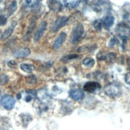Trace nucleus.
<instances>
[{"label": "nucleus", "mask_w": 130, "mask_h": 130, "mask_svg": "<svg viewBox=\"0 0 130 130\" xmlns=\"http://www.w3.org/2000/svg\"><path fill=\"white\" fill-rule=\"evenodd\" d=\"M20 68L24 71L26 72H31L34 69H35V67L32 64H22L20 65Z\"/></svg>", "instance_id": "nucleus-16"}, {"label": "nucleus", "mask_w": 130, "mask_h": 130, "mask_svg": "<svg viewBox=\"0 0 130 130\" xmlns=\"http://www.w3.org/2000/svg\"><path fill=\"white\" fill-rule=\"evenodd\" d=\"M84 35V27L82 24H77L74 29L73 30V32L71 34L70 40L72 43H77L81 40L82 36Z\"/></svg>", "instance_id": "nucleus-1"}, {"label": "nucleus", "mask_w": 130, "mask_h": 130, "mask_svg": "<svg viewBox=\"0 0 130 130\" xmlns=\"http://www.w3.org/2000/svg\"><path fill=\"white\" fill-rule=\"evenodd\" d=\"M48 6L50 10L55 11V12H58L61 9V4L57 0H50L48 2Z\"/></svg>", "instance_id": "nucleus-12"}, {"label": "nucleus", "mask_w": 130, "mask_h": 130, "mask_svg": "<svg viewBox=\"0 0 130 130\" xmlns=\"http://www.w3.org/2000/svg\"><path fill=\"white\" fill-rule=\"evenodd\" d=\"M114 22V18L112 16H107L106 18L103 21V25L105 28L109 29L112 27V25L113 24Z\"/></svg>", "instance_id": "nucleus-15"}, {"label": "nucleus", "mask_w": 130, "mask_h": 130, "mask_svg": "<svg viewBox=\"0 0 130 130\" xmlns=\"http://www.w3.org/2000/svg\"><path fill=\"white\" fill-rule=\"evenodd\" d=\"M61 1L69 8H74L80 3V0H61Z\"/></svg>", "instance_id": "nucleus-14"}, {"label": "nucleus", "mask_w": 130, "mask_h": 130, "mask_svg": "<svg viewBox=\"0 0 130 130\" xmlns=\"http://www.w3.org/2000/svg\"><path fill=\"white\" fill-rule=\"evenodd\" d=\"M46 27H47V22L46 21H42L40 23V25H39V27H38L36 33L35 35V42H38L39 39L42 38L45 31L46 29Z\"/></svg>", "instance_id": "nucleus-7"}, {"label": "nucleus", "mask_w": 130, "mask_h": 130, "mask_svg": "<svg viewBox=\"0 0 130 130\" xmlns=\"http://www.w3.org/2000/svg\"><path fill=\"white\" fill-rule=\"evenodd\" d=\"M70 97L76 101L80 100L83 99L84 97V93L82 90L80 89H74V90H71L70 92Z\"/></svg>", "instance_id": "nucleus-9"}, {"label": "nucleus", "mask_w": 130, "mask_h": 130, "mask_svg": "<svg viewBox=\"0 0 130 130\" xmlns=\"http://www.w3.org/2000/svg\"><path fill=\"white\" fill-rule=\"evenodd\" d=\"M66 39V34L65 32H61L58 36V38L55 39V41L53 44V48L56 50V49H58L59 48H61V46L65 42Z\"/></svg>", "instance_id": "nucleus-8"}, {"label": "nucleus", "mask_w": 130, "mask_h": 130, "mask_svg": "<svg viewBox=\"0 0 130 130\" xmlns=\"http://www.w3.org/2000/svg\"><path fill=\"white\" fill-rule=\"evenodd\" d=\"M67 21H68V18L66 16H61L58 18L54 22V24L52 25V31L53 32L58 31L61 27L64 26L66 23Z\"/></svg>", "instance_id": "nucleus-5"}, {"label": "nucleus", "mask_w": 130, "mask_h": 130, "mask_svg": "<svg viewBox=\"0 0 130 130\" xmlns=\"http://www.w3.org/2000/svg\"><path fill=\"white\" fill-rule=\"evenodd\" d=\"M7 23V17L4 15H0V26H3Z\"/></svg>", "instance_id": "nucleus-23"}, {"label": "nucleus", "mask_w": 130, "mask_h": 130, "mask_svg": "<svg viewBox=\"0 0 130 130\" xmlns=\"http://www.w3.org/2000/svg\"><path fill=\"white\" fill-rule=\"evenodd\" d=\"M26 1V3L27 6H29V7H35L36 5H38V3H39V0H25Z\"/></svg>", "instance_id": "nucleus-20"}, {"label": "nucleus", "mask_w": 130, "mask_h": 130, "mask_svg": "<svg viewBox=\"0 0 130 130\" xmlns=\"http://www.w3.org/2000/svg\"><path fill=\"white\" fill-rule=\"evenodd\" d=\"M105 93L110 97H115L121 92V88L116 84H109L106 85L104 88Z\"/></svg>", "instance_id": "nucleus-2"}, {"label": "nucleus", "mask_w": 130, "mask_h": 130, "mask_svg": "<svg viewBox=\"0 0 130 130\" xmlns=\"http://www.w3.org/2000/svg\"><path fill=\"white\" fill-rule=\"evenodd\" d=\"M16 9H17V3H16V1H13L8 7V13H9V15H12L16 10Z\"/></svg>", "instance_id": "nucleus-17"}, {"label": "nucleus", "mask_w": 130, "mask_h": 130, "mask_svg": "<svg viewBox=\"0 0 130 130\" xmlns=\"http://www.w3.org/2000/svg\"><path fill=\"white\" fill-rule=\"evenodd\" d=\"M37 80V79L35 76H29V77H27L26 79V82L28 84H34Z\"/></svg>", "instance_id": "nucleus-22"}, {"label": "nucleus", "mask_w": 130, "mask_h": 130, "mask_svg": "<svg viewBox=\"0 0 130 130\" xmlns=\"http://www.w3.org/2000/svg\"><path fill=\"white\" fill-rule=\"evenodd\" d=\"M94 63H95V61L92 58H86L83 60V64L87 67H93Z\"/></svg>", "instance_id": "nucleus-19"}, {"label": "nucleus", "mask_w": 130, "mask_h": 130, "mask_svg": "<svg viewBox=\"0 0 130 130\" xmlns=\"http://www.w3.org/2000/svg\"><path fill=\"white\" fill-rule=\"evenodd\" d=\"M117 34L121 38L130 37V27L125 23L118 24L116 29Z\"/></svg>", "instance_id": "nucleus-4"}, {"label": "nucleus", "mask_w": 130, "mask_h": 130, "mask_svg": "<svg viewBox=\"0 0 130 130\" xmlns=\"http://www.w3.org/2000/svg\"><path fill=\"white\" fill-rule=\"evenodd\" d=\"M0 96H1V90H0Z\"/></svg>", "instance_id": "nucleus-25"}, {"label": "nucleus", "mask_w": 130, "mask_h": 130, "mask_svg": "<svg viewBox=\"0 0 130 130\" xmlns=\"http://www.w3.org/2000/svg\"><path fill=\"white\" fill-rule=\"evenodd\" d=\"M1 104L7 110H11L15 104V100L10 95H4L1 99Z\"/></svg>", "instance_id": "nucleus-3"}, {"label": "nucleus", "mask_w": 130, "mask_h": 130, "mask_svg": "<svg viewBox=\"0 0 130 130\" xmlns=\"http://www.w3.org/2000/svg\"><path fill=\"white\" fill-rule=\"evenodd\" d=\"M30 53V51L29 48H19L18 50H16L14 55V56H16V57H26V56L29 55Z\"/></svg>", "instance_id": "nucleus-11"}, {"label": "nucleus", "mask_w": 130, "mask_h": 130, "mask_svg": "<svg viewBox=\"0 0 130 130\" xmlns=\"http://www.w3.org/2000/svg\"><path fill=\"white\" fill-rule=\"evenodd\" d=\"M125 82L128 84H129V85H130V72L127 73V74L125 75Z\"/></svg>", "instance_id": "nucleus-24"}, {"label": "nucleus", "mask_w": 130, "mask_h": 130, "mask_svg": "<svg viewBox=\"0 0 130 130\" xmlns=\"http://www.w3.org/2000/svg\"><path fill=\"white\" fill-rule=\"evenodd\" d=\"M35 17H33V18H31V19H30V24H29V27H28L26 34V36L24 37L25 40H27V39L30 37V35L32 34L34 29H35Z\"/></svg>", "instance_id": "nucleus-13"}, {"label": "nucleus", "mask_w": 130, "mask_h": 130, "mask_svg": "<svg viewBox=\"0 0 130 130\" xmlns=\"http://www.w3.org/2000/svg\"><path fill=\"white\" fill-rule=\"evenodd\" d=\"M83 88H84L85 91L92 93V92H98V90H100L101 85L97 82L91 81V82H88L85 84Z\"/></svg>", "instance_id": "nucleus-6"}, {"label": "nucleus", "mask_w": 130, "mask_h": 130, "mask_svg": "<svg viewBox=\"0 0 130 130\" xmlns=\"http://www.w3.org/2000/svg\"><path fill=\"white\" fill-rule=\"evenodd\" d=\"M79 55H75V54H72V55H68L66 56H64V57L61 58V61L63 62H67L69 60H73V59H76V58H78Z\"/></svg>", "instance_id": "nucleus-18"}, {"label": "nucleus", "mask_w": 130, "mask_h": 130, "mask_svg": "<svg viewBox=\"0 0 130 130\" xmlns=\"http://www.w3.org/2000/svg\"><path fill=\"white\" fill-rule=\"evenodd\" d=\"M9 81V77L7 75H1L0 76V84H6Z\"/></svg>", "instance_id": "nucleus-21"}, {"label": "nucleus", "mask_w": 130, "mask_h": 130, "mask_svg": "<svg viewBox=\"0 0 130 130\" xmlns=\"http://www.w3.org/2000/svg\"><path fill=\"white\" fill-rule=\"evenodd\" d=\"M15 25H16V22H12V24H11L7 29H6L4 31V32L2 34V36H1V39H2V40H5V39H8L10 36H11V34L13 33L14 31V27H15Z\"/></svg>", "instance_id": "nucleus-10"}]
</instances>
